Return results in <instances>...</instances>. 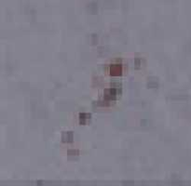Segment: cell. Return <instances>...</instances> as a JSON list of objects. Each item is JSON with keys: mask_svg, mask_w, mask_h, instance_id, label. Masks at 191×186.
<instances>
[{"mask_svg": "<svg viewBox=\"0 0 191 186\" xmlns=\"http://www.w3.org/2000/svg\"><path fill=\"white\" fill-rule=\"evenodd\" d=\"M109 72L112 75H119L122 72V66L121 64H118V63H115L112 64L111 66L109 68Z\"/></svg>", "mask_w": 191, "mask_h": 186, "instance_id": "cell-1", "label": "cell"}, {"mask_svg": "<svg viewBox=\"0 0 191 186\" xmlns=\"http://www.w3.org/2000/svg\"><path fill=\"white\" fill-rule=\"evenodd\" d=\"M90 120V114H80L79 115V122L80 124H86Z\"/></svg>", "mask_w": 191, "mask_h": 186, "instance_id": "cell-2", "label": "cell"}, {"mask_svg": "<svg viewBox=\"0 0 191 186\" xmlns=\"http://www.w3.org/2000/svg\"><path fill=\"white\" fill-rule=\"evenodd\" d=\"M62 140L64 142H71L73 140V133H71V132L64 133L62 137Z\"/></svg>", "mask_w": 191, "mask_h": 186, "instance_id": "cell-3", "label": "cell"}, {"mask_svg": "<svg viewBox=\"0 0 191 186\" xmlns=\"http://www.w3.org/2000/svg\"><path fill=\"white\" fill-rule=\"evenodd\" d=\"M148 87L156 88L159 87V83L157 81H154V80H149V81H148Z\"/></svg>", "mask_w": 191, "mask_h": 186, "instance_id": "cell-4", "label": "cell"}]
</instances>
